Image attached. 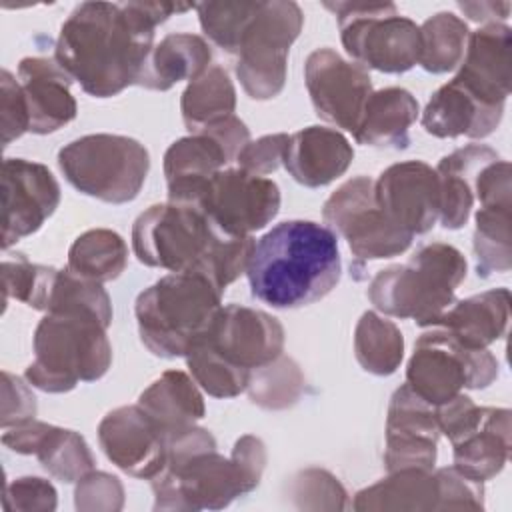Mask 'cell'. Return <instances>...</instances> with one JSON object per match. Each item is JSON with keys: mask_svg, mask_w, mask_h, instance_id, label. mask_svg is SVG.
Returning <instances> with one entry per match:
<instances>
[{"mask_svg": "<svg viewBox=\"0 0 512 512\" xmlns=\"http://www.w3.org/2000/svg\"><path fill=\"white\" fill-rule=\"evenodd\" d=\"M74 506L82 512H116L124 506L122 482L100 470L84 474L74 490Z\"/></svg>", "mask_w": 512, "mask_h": 512, "instance_id": "43", "label": "cell"}, {"mask_svg": "<svg viewBox=\"0 0 512 512\" xmlns=\"http://www.w3.org/2000/svg\"><path fill=\"white\" fill-rule=\"evenodd\" d=\"M36 416V398L28 384L20 378L2 370V418L0 426L6 430L24 420Z\"/></svg>", "mask_w": 512, "mask_h": 512, "instance_id": "49", "label": "cell"}, {"mask_svg": "<svg viewBox=\"0 0 512 512\" xmlns=\"http://www.w3.org/2000/svg\"><path fill=\"white\" fill-rule=\"evenodd\" d=\"M304 82L316 114L354 134L366 100L374 92L368 70L344 60L332 48H318L304 62Z\"/></svg>", "mask_w": 512, "mask_h": 512, "instance_id": "14", "label": "cell"}, {"mask_svg": "<svg viewBox=\"0 0 512 512\" xmlns=\"http://www.w3.org/2000/svg\"><path fill=\"white\" fill-rule=\"evenodd\" d=\"M288 138H290L288 134L278 132V134H266L254 142L250 140L236 158L238 168L256 176H266L276 172L278 166L284 162Z\"/></svg>", "mask_w": 512, "mask_h": 512, "instance_id": "47", "label": "cell"}, {"mask_svg": "<svg viewBox=\"0 0 512 512\" xmlns=\"http://www.w3.org/2000/svg\"><path fill=\"white\" fill-rule=\"evenodd\" d=\"M56 488L38 476H22L6 484L2 506L6 512H52L58 504Z\"/></svg>", "mask_w": 512, "mask_h": 512, "instance_id": "45", "label": "cell"}, {"mask_svg": "<svg viewBox=\"0 0 512 512\" xmlns=\"http://www.w3.org/2000/svg\"><path fill=\"white\" fill-rule=\"evenodd\" d=\"M290 496L304 510H344L348 492L340 480L324 468L300 470L290 482Z\"/></svg>", "mask_w": 512, "mask_h": 512, "instance_id": "42", "label": "cell"}, {"mask_svg": "<svg viewBox=\"0 0 512 512\" xmlns=\"http://www.w3.org/2000/svg\"><path fill=\"white\" fill-rule=\"evenodd\" d=\"M438 438L436 406L418 396L408 384H402L392 394L386 412V470H432L438 456Z\"/></svg>", "mask_w": 512, "mask_h": 512, "instance_id": "18", "label": "cell"}, {"mask_svg": "<svg viewBox=\"0 0 512 512\" xmlns=\"http://www.w3.org/2000/svg\"><path fill=\"white\" fill-rule=\"evenodd\" d=\"M508 320L510 292L508 288H492L456 300L432 326L446 330L468 348H488L506 334Z\"/></svg>", "mask_w": 512, "mask_h": 512, "instance_id": "26", "label": "cell"}, {"mask_svg": "<svg viewBox=\"0 0 512 512\" xmlns=\"http://www.w3.org/2000/svg\"><path fill=\"white\" fill-rule=\"evenodd\" d=\"M338 236L312 220H284L256 240L246 276L260 302L290 310L322 300L338 284Z\"/></svg>", "mask_w": 512, "mask_h": 512, "instance_id": "3", "label": "cell"}, {"mask_svg": "<svg viewBox=\"0 0 512 512\" xmlns=\"http://www.w3.org/2000/svg\"><path fill=\"white\" fill-rule=\"evenodd\" d=\"M210 62L212 48L202 36L188 32L168 34L152 48L138 86L164 92L182 80H196L210 68Z\"/></svg>", "mask_w": 512, "mask_h": 512, "instance_id": "29", "label": "cell"}, {"mask_svg": "<svg viewBox=\"0 0 512 512\" xmlns=\"http://www.w3.org/2000/svg\"><path fill=\"white\" fill-rule=\"evenodd\" d=\"M454 468L464 476L486 482L502 472L510 456V410L482 406L476 422L450 440Z\"/></svg>", "mask_w": 512, "mask_h": 512, "instance_id": "23", "label": "cell"}, {"mask_svg": "<svg viewBox=\"0 0 512 512\" xmlns=\"http://www.w3.org/2000/svg\"><path fill=\"white\" fill-rule=\"evenodd\" d=\"M60 204V184L48 166L24 158L2 162V248L38 232Z\"/></svg>", "mask_w": 512, "mask_h": 512, "instance_id": "16", "label": "cell"}, {"mask_svg": "<svg viewBox=\"0 0 512 512\" xmlns=\"http://www.w3.org/2000/svg\"><path fill=\"white\" fill-rule=\"evenodd\" d=\"M502 114L504 108L480 102L452 78L428 100L422 112V128L436 138H486L498 128Z\"/></svg>", "mask_w": 512, "mask_h": 512, "instance_id": "25", "label": "cell"}, {"mask_svg": "<svg viewBox=\"0 0 512 512\" xmlns=\"http://www.w3.org/2000/svg\"><path fill=\"white\" fill-rule=\"evenodd\" d=\"M280 200L272 178L222 168L204 182L190 206L200 208L228 236H252L276 218Z\"/></svg>", "mask_w": 512, "mask_h": 512, "instance_id": "13", "label": "cell"}, {"mask_svg": "<svg viewBox=\"0 0 512 512\" xmlns=\"http://www.w3.org/2000/svg\"><path fill=\"white\" fill-rule=\"evenodd\" d=\"M438 482L434 470L404 468L388 472L386 478L356 492V512H404L436 510Z\"/></svg>", "mask_w": 512, "mask_h": 512, "instance_id": "31", "label": "cell"}, {"mask_svg": "<svg viewBox=\"0 0 512 512\" xmlns=\"http://www.w3.org/2000/svg\"><path fill=\"white\" fill-rule=\"evenodd\" d=\"M154 510H222L238 496L248 494L236 462L212 450L166 460L150 480Z\"/></svg>", "mask_w": 512, "mask_h": 512, "instance_id": "11", "label": "cell"}, {"mask_svg": "<svg viewBox=\"0 0 512 512\" xmlns=\"http://www.w3.org/2000/svg\"><path fill=\"white\" fill-rule=\"evenodd\" d=\"M354 160L350 140L334 128L306 126L290 134L284 168L306 188H320L340 178Z\"/></svg>", "mask_w": 512, "mask_h": 512, "instance_id": "22", "label": "cell"}, {"mask_svg": "<svg viewBox=\"0 0 512 512\" xmlns=\"http://www.w3.org/2000/svg\"><path fill=\"white\" fill-rule=\"evenodd\" d=\"M128 264V246L124 238L108 228L82 232L68 250V270L92 282L116 280Z\"/></svg>", "mask_w": 512, "mask_h": 512, "instance_id": "33", "label": "cell"}, {"mask_svg": "<svg viewBox=\"0 0 512 512\" xmlns=\"http://www.w3.org/2000/svg\"><path fill=\"white\" fill-rule=\"evenodd\" d=\"M34 456L50 476L68 484L78 482L84 474L94 470V456L84 436L52 424Z\"/></svg>", "mask_w": 512, "mask_h": 512, "instance_id": "37", "label": "cell"}, {"mask_svg": "<svg viewBox=\"0 0 512 512\" xmlns=\"http://www.w3.org/2000/svg\"><path fill=\"white\" fill-rule=\"evenodd\" d=\"M194 4L82 2L60 26L54 60L94 98L140 84L154 48V30Z\"/></svg>", "mask_w": 512, "mask_h": 512, "instance_id": "1", "label": "cell"}, {"mask_svg": "<svg viewBox=\"0 0 512 512\" xmlns=\"http://www.w3.org/2000/svg\"><path fill=\"white\" fill-rule=\"evenodd\" d=\"M184 358L194 382L214 398H234L248 388L250 372L226 362L202 340H194Z\"/></svg>", "mask_w": 512, "mask_h": 512, "instance_id": "38", "label": "cell"}, {"mask_svg": "<svg viewBox=\"0 0 512 512\" xmlns=\"http://www.w3.org/2000/svg\"><path fill=\"white\" fill-rule=\"evenodd\" d=\"M470 30L466 22L452 12H438L420 26L418 64L432 74H444L460 66Z\"/></svg>", "mask_w": 512, "mask_h": 512, "instance_id": "35", "label": "cell"}, {"mask_svg": "<svg viewBox=\"0 0 512 512\" xmlns=\"http://www.w3.org/2000/svg\"><path fill=\"white\" fill-rule=\"evenodd\" d=\"M418 102L398 86L382 88L366 100L362 118L356 132V142L376 148H406L410 138L408 130L418 118Z\"/></svg>", "mask_w": 512, "mask_h": 512, "instance_id": "28", "label": "cell"}, {"mask_svg": "<svg viewBox=\"0 0 512 512\" xmlns=\"http://www.w3.org/2000/svg\"><path fill=\"white\" fill-rule=\"evenodd\" d=\"M58 268L32 264L24 254L4 256L2 260V296L20 300L34 310H46L50 288Z\"/></svg>", "mask_w": 512, "mask_h": 512, "instance_id": "40", "label": "cell"}, {"mask_svg": "<svg viewBox=\"0 0 512 512\" xmlns=\"http://www.w3.org/2000/svg\"><path fill=\"white\" fill-rule=\"evenodd\" d=\"M236 110V88L222 66H210L196 80L188 82L180 98V112L190 134L200 132Z\"/></svg>", "mask_w": 512, "mask_h": 512, "instance_id": "32", "label": "cell"}, {"mask_svg": "<svg viewBox=\"0 0 512 512\" xmlns=\"http://www.w3.org/2000/svg\"><path fill=\"white\" fill-rule=\"evenodd\" d=\"M106 458L134 478L152 480L166 464V434L138 406L110 410L98 424Z\"/></svg>", "mask_w": 512, "mask_h": 512, "instance_id": "19", "label": "cell"}, {"mask_svg": "<svg viewBox=\"0 0 512 512\" xmlns=\"http://www.w3.org/2000/svg\"><path fill=\"white\" fill-rule=\"evenodd\" d=\"M304 390V376L292 358L278 356L274 362L256 368L250 374L248 396L266 410H284L292 406Z\"/></svg>", "mask_w": 512, "mask_h": 512, "instance_id": "39", "label": "cell"}, {"mask_svg": "<svg viewBox=\"0 0 512 512\" xmlns=\"http://www.w3.org/2000/svg\"><path fill=\"white\" fill-rule=\"evenodd\" d=\"M234 162L224 144L208 130L172 142L164 154L168 200L192 204L204 182Z\"/></svg>", "mask_w": 512, "mask_h": 512, "instance_id": "24", "label": "cell"}, {"mask_svg": "<svg viewBox=\"0 0 512 512\" xmlns=\"http://www.w3.org/2000/svg\"><path fill=\"white\" fill-rule=\"evenodd\" d=\"M110 322L92 308L46 312L34 330V360L24 378L42 392L62 394L78 382L100 380L112 364Z\"/></svg>", "mask_w": 512, "mask_h": 512, "instance_id": "4", "label": "cell"}, {"mask_svg": "<svg viewBox=\"0 0 512 512\" xmlns=\"http://www.w3.org/2000/svg\"><path fill=\"white\" fill-rule=\"evenodd\" d=\"M354 354L362 370L390 376L404 358V336L392 320L368 310L354 328Z\"/></svg>", "mask_w": 512, "mask_h": 512, "instance_id": "34", "label": "cell"}, {"mask_svg": "<svg viewBox=\"0 0 512 512\" xmlns=\"http://www.w3.org/2000/svg\"><path fill=\"white\" fill-rule=\"evenodd\" d=\"M0 128L2 146L18 140L24 132H30V116L20 82L8 72H0Z\"/></svg>", "mask_w": 512, "mask_h": 512, "instance_id": "46", "label": "cell"}, {"mask_svg": "<svg viewBox=\"0 0 512 512\" xmlns=\"http://www.w3.org/2000/svg\"><path fill=\"white\" fill-rule=\"evenodd\" d=\"M256 240L224 234L200 208L166 202L144 210L132 226L136 258L168 272H198L222 292L246 274Z\"/></svg>", "mask_w": 512, "mask_h": 512, "instance_id": "2", "label": "cell"}, {"mask_svg": "<svg viewBox=\"0 0 512 512\" xmlns=\"http://www.w3.org/2000/svg\"><path fill=\"white\" fill-rule=\"evenodd\" d=\"M438 502L436 510H482L484 508V486L454 466L436 468Z\"/></svg>", "mask_w": 512, "mask_h": 512, "instance_id": "44", "label": "cell"}, {"mask_svg": "<svg viewBox=\"0 0 512 512\" xmlns=\"http://www.w3.org/2000/svg\"><path fill=\"white\" fill-rule=\"evenodd\" d=\"M324 224L348 242L358 262L392 258L412 244L410 234L396 228L376 204L374 180L356 176L338 186L322 208Z\"/></svg>", "mask_w": 512, "mask_h": 512, "instance_id": "12", "label": "cell"}, {"mask_svg": "<svg viewBox=\"0 0 512 512\" xmlns=\"http://www.w3.org/2000/svg\"><path fill=\"white\" fill-rule=\"evenodd\" d=\"M136 404L164 434L196 424L206 412L198 384L182 370H166L138 396Z\"/></svg>", "mask_w": 512, "mask_h": 512, "instance_id": "30", "label": "cell"}, {"mask_svg": "<svg viewBox=\"0 0 512 512\" xmlns=\"http://www.w3.org/2000/svg\"><path fill=\"white\" fill-rule=\"evenodd\" d=\"M196 340L206 342L226 362L252 374L282 356L284 328L278 318L264 310L226 304Z\"/></svg>", "mask_w": 512, "mask_h": 512, "instance_id": "15", "label": "cell"}, {"mask_svg": "<svg viewBox=\"0 0 512 512\" xmlns=\"http://www.w3.org/2000/svg\"><path fill=\"white\" fill-rule=\"evenodd\" d=\"M464 254L444 242L420 246L406 264L380 270L368 284V300L386 316L410 318L430 328L454 302L466 278Z\"/></svg>", "mask_w": 512, "mask_h": 512, "instance_id": "5", "label": "cell"}, {"mask_svg": "<svg viewBox=\"0 0 512 512\" xmlns=\"http://www.w3.org/2000/svg\"><path fill=\"white\" fill-rule=\"evenodd\" d=\"M222 290L204 274L170 272L142 290L134 314L142 344L160 358L186 356L222 306Z\"/></svg>", "mask_w": 512, "mask_h": 512, "instance_id": "6", "label": "cell"}, {"mask_svg": "<svg viewBox=\"0 0 512 512\" xmlns=\"http://www.w3.org/2000/svg\"><path fill=\"white\" fill-rule=\"evenodd\" d=\"M512 206H480L474 220V254L478 276L502 274L512 268V236H510Z\"/></svg>", "mask_w": 512, "mask_h": 512, "instance_id": "36", "label": "cell"}, {"mask_svg": "<svg viewBox=\"0 0 512 512\" xmlns=\"http://www.w3.org/2000/svg\"><path fill=\"white\" fill-rule=\"evenodd\" d=\"M230 458L236 462L238 470L244 476V482L248 486V490L252 492L260 480H262V472L266 466V446L258 436L246 434L242 438L236 440Z\"/></svg>", "mask_w": 512, "mask_h": 512, "instance_id": "50", "label": "cell"}, {"mask_svg": "<svg viewBox=\"0 0 512 512\" xmlns=\"http://www.w3.org/2000/svg\"><path fill=\"white\" fill-rule=\"evenodd\" d=\"M454 80L480 102L504 108L510 94V28L504 22L470 32Z\"/></svg>", "mask_w": 512, "mask_h": 512, "instance_id": "20", "label": "cell"}, {"mask_svg": "<svg viewBox=\"0 0 512 512\" xmlns=\"http://www.w3.org/2000/svg\"><path fill=\"white\" fill-rule=\"evenodd\" d=\"M304 24L296 2H258L236 48V76L244 92L254 100L278 96L286 84L288 52Z\"/></svg>", "mask_w": 512, "mask_h": 512, "instance_id": "9", "label": "cell"}, {"mask_svg": "<svg viewBox=\"0 0 512 512\" xmlns=\"http://www.w3.org/2000/svg\"><path fill=\"white\" fill-rule=\"evenodd\" d=\"M474 200L480 206H512V166L496 158L480 168L474 178Z\"/></svg>", "mask_w": 512, "mask_h": 512, "instance_id": "48", "label": "cell"}, {"mask_svg": "<svg viewBox=\"0 0 512 512\" xmlns=\"http://www.w3.org/2000/svg\"><path fill=\"white\" fill-rule=\"evenodd\" d=\"M500 158L490 146L466 144L444 156L434 168L440 184V222L448 230L462 228L474 206V178L480 168Z\"/></svg>", "mask_w": 512, "mask_h": 512, "instance_id": "27", "label": "cell"}, {"mask_svg": "<svg viewBox=\"0 0 512 512\" xmlns=\"http://www.w3.org/2000/svg\"><path fill=\"white\" fill-rule=\"evenodd\" d=\"M258 2L246 0H224V2H202L196 4L198 20L204 34L228 54H236L240 36L254 16Z\"/></svg>", "mask_w": 512, "mask_h": 512, "instance_id": "41", "label": "cell"}, {"mask_svg": "<svg viewBox=\"0 0 512 512\" xmlns=\"http://www.w3.org/2000/svg\"><path fill=\"white\" fill-rule=\"evenodd\" d=\"M346 52L364 68L402 74L420 60V26L392 2H324Z\"/></svg>", "mask_w": 512, "mask_h": 512, "instance_id": "8", "label": "cell"}, {"mask_svg": "<svg viewBox=\"0 0 512 512\" xmlns=\"http://www.w3.org/2000/svg\"><path fill=\"white\" fill-rule=\"evenodd\" d=\"M458 8L474 22L492 24L502 22L510 16V2H494V0H480V2H458Z\"/></svg>", "mask_w": 512, "mask_h": 512, "instance_id": "51", "label": "cell"}, {"mask_svg": "<svg viewBox=\"0 0 512 512\" xmlns=\"http://www.w3.org/2000/svg\"><path fill=\"white\" fill-rule=\"evenodd\" d=\"M18 82L24 92L32 134H52L76 118L78 106L70 92L72 78L54 58H22Z\"/></svg>", "mask_w": 512, "mask_h": 512, "instance_id": "21", "label": "cell"}, {"mask_svg": "<svg viewBox=\"0 0 512 512\" xmlns=\"http://www.w3.org/2000/svg\"><path fill=\"white\" fill-rule=\"evenodd\" d=\"M496 378L498 360L488 348H468L436 326L420 334L406 366V384L434 406Z\"/></svg>", "mask_w": 512, "mask_h": 512, "instance_id": "10", "label": "cell"}, {"mask_svg": "<svg viewBox=\"0 0 512 512\" xmlns=\"http://www.w3.org/2000/svg\"><path fill=\"white\" fill-rule=\"evenodd\" d=\"M58 168L78 192L108 204H126L142 190L150 156L134 138L88 134L60 148Z\"/></svg>", "mask_w": 512, "mask_h": 512, "instance_id": "7", "label": "cell"}, {"mask_svg": "<svg viewBox=\"0 0 512 512\" xmlns=\"http://www.w3.org/2000/svg\"><path fill=\"white\" fill-rule=\"evenodd\" d=\"M374 196L384 216L410 236L426 234L440 218L438 174L422 160L396 162L382 170L374 180Z\"/></svg>", "mask_w": 512, "mask_h": 512, "instance_id": "17", "label": "cell"}]
</instances>
